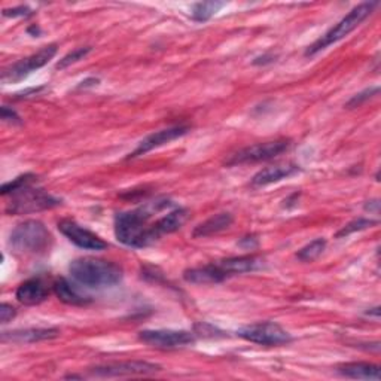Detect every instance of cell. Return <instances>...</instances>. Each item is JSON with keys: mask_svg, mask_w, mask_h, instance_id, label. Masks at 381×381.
I'll use <instances>...</instances> for the list:
<instances>
[{"mask_svg": "<svg viewBox=\"0 0 381 381\" xmlns=\"http://www.w3.org/2000/svg\"><path fill=\"white\" fill-rule=\"evenodd\" d=\"M166 205L167 203L161 204L156 201L136 210L118 213L115 216V235L118 242L133 249L148 247L155 243L160 235H158L154 224L149 225V218L154 212L161 210Z\"/></svg>", "mask_w": 381, "mask_h": 381, "instance_id": "cell-1", "label": "cell"}, {"mask_svg": "<svg viewBox=\"0 0 381 381\" xmlns=\"http://www.w3.org/2000/svg\"><path fill=\"white\" fill-rule=\"evenodd\" d=\"M69 272L76 283L91 289L112 288L124 277L119 265L97 258H77L72 261Z\"/></svg>", "mask_w": 381, "mask_h": 381, "instance_id": "cell-2", "label": "cell"}, {"mask_svg": "<svg viewBox=\"0 0 381 381\" xmlns=\"http://www.w3.org/2000/svg\"><path fill=\"white\" fill-rule=\"evenodd\" d=\"M51 232L36 219L24 220L9 235V246L18 255H43L51 249Z\"/></svg>", "mask_w": 381, "mask_h": 381, "instance_id": "cell-3", "label": "cell"}, {"mask_svg": "<svg viewBox=\"0 0 381 381\" xmlns=\"http://www.w3.org/2000/svg\"><path fill=\"white\" fill-rule=\"evenodd\" d=\"M377 6L378 2H363L356 8H353L338 24L329 28L322 38H319L313 45L307 48L306 57H313L317 53L326 50L328 46L344 39L347 35H350L355 28H358V26H360V23H363L370 17Z\"/></svg>", "mask_w": 381, "mask_h": 381, "instance_id": "cell-4", "label": "cell"}, {"mask_svg": "<svg viewBox=\"0 0 381 381\" xmlns=\"http://www.w3.org/2000/svg\"><path fill=\"white\" fill-rule=\"evenodd\" d=\"M60 204L61 201L58 198L45 193L43 189H35L33 186H28L23 190H18V193L12 194V201L8 204L6 213L27 215L54 209Z\"/></svg>", "mask_w": 381, "mask_h": 381, "instance_id": "cell-5", "label": "cell"}, {"mask_svg": "<svg viewBox=\"0 0 381 381\" xmlns=\"http://www.w3.org/2000/svg\"><path fill=\"white\" fill-rule=\"evenodd\" d=\"M57 51H58V48L55 43L43 46L42 50H39L38 53L31 54L26 58H21L20 61L14 63V65H11L8 69H5L4 75H2V81L5 84L23 81V79L27 77L30 73H33L38 69L46 66L48 63H50L55 57Z\"/></svg>", "mask_w": 381, "mask_h": 381, "instance_id": "cell-6", "label": "cell"}, {"mask_svg": "<svg viewBox=\"0 0 381 381\" xmlns=\"http://www.w3.org/2000/svg\"><path fill=\"white\" fill-rule=\"evenodd\" d=\"M237 336L253 344L267 345V347L283 345V344H289L292 341L291 333L274 322H261V323L247 325L242 329H238Z\"/></svg>", "mask_w": 381, "mask_h": 381, "instance_id": "cell-7", "label": "cell"}, {"mask_svg": "<svg viewBox=\"0 0 381 381\" xmlns=\"http://www.w3.org/2000/svg\"><path fill=\"white\" fill-rule=\"evenodd\" d=\"M289 146H291V141L284 140V139L258 143V145H252V146H247L242 151L232 154L230 160L227 161V166L253 164V163L272 160V158H276L277 155L283 154L284 151H288Z\"/></svg>", "mask_w": 381, "mask_h": 381, "instance_id": "cell-8", "label": "cell"}, {"mask_svg": "<svg viewBox=\"0 0 381 381\" xmlns=\"http://www.w3.org/2000/svg\"><path fill=\"white\" fill-rule=\"evenodd\" d=\"M161 371V367L156 363L145 360H124L110 362L104 365H97L90 370L92 377H130V375H151Z\"/></svg>", "mask_w": 381, "mask_h": 381, "instance_id": "cell-9", "label": "cell"}, {"mask_svg": "<svg viewBox=\"0 0 381 381\" xmlns=\"http://www.w3.org/2000/svg\"><path fill=\"white\" fill-rule=\"evenodd\" d=\"M139 340L155 348H178L195 343V333L174 329H146L139 332Z\"/></svg>", "mask_w": 381, "mask_h": 381, "instance_id": "cell-10", "label": "cell"}, {"mask_svg": "<svg viewBox=\"0 0 381 381\" xmlns=\"http://www.w3.org/2000/svg\"><path fill=\"white\" fill-rule=\"evenodd\" d=\"M58 230L63 235L69 238V242L76 245L77 247L85 250H103L107 247V243L100 238L97 234L79 225L77 222L72 219H63L58 222Z\"/></svg>", "mask_w": 381, "mask_h": 381, "instance_id": "cell-11", "label": "cell"}, {"mask_svg": "<svg viewBox=\"0 0 381 381\" xmlns=\"http://www.w3.org/2000/svg\"><path fill=\"white\" fill-rule=\"evenodd\" d=\"M188 132H189V127L176 125V127H170V129H164V130H160L156 133H152L139 143V146L133 151V154H130L129 158H136L140 155H145V154L151 152L152 149L160 148V146L166 145V143H170L173 140H176V139L188 134Z\"/></svg>", "mask_w": 381, "mask_h": 381, "instance_id": "cell-12", "label": "cell"}, {"mask_svg": "<svg viewBox=\"0 0 381 381\" xmlns=\"http://www.w3.org/2000/svg\"><path fill=\"white\" fill-rule=\"evenodd\" d=\"M301 171L299 166L296 164H276V166H269L265 167L262 170H259L255 176L252 178L250 185L253 188H261V186H267L272 183H277L283 179H289L295 174H298Z\"/></svg>", "mask_w": 381, "mask_h": 381, "instance_id": "cell-13", "label": "cell"}, {"mask_svg": "<svg viewBox=\"0 0 381 381\" xmlns=\"http://www.w3.org/2000/svg\"><path fill=\"white\" fill-rule=\"evenodd\" d=\"M230 276L219 264H209L197 268H188L183 272V279L193 284H216Z\"/></svg>", "mask_w": 381, "mask_h": 381, "instance_id": "cell-14", "label": "cell"}, {"mask_svg": "<svg viewBox=\"0 0 381 381\" xmlns=\"http://www.w3.org/2000/svg\"><path fill=\"white\" fill-rule=\"evenodd\" d=\"M60 336V331L55 328H28L11 332H2L4 343H38L45 340H53Z\"/></svg>", "mask_w": 381, "mask_h": 381, "instance_id": "cell-15", "label": "cell"}, {"mask_svg": "<svg viewBox=\"0 0 381 381\" xmlns=\"http://www.w3.org/2000/svg\"><path fill=\"white\" fill-rule=\"evenodd\" d=\"M50 291H48V286L41 277H33L28 279L24 283H21L17 289V299L24 306H38L48 298Z\"/></svg>", "mask_w": 381, "mask_h": 381, "instance_id": "cell-16", "label": "cell"}, {"mask_svg": "<svg viewBox=\"0 0 381 381\" xmlns=\"http://www.w3.org/2000/svg\"><path fill=\"white\" fill-rule=\"evenodd\" d=\"M337 371L347 378H355V380H374L380 381L381 380V368L378 365L368 363V362H352V363H344L340 365Z\"/></svg>", "mask_w": 381, "mask_h": 381, "instance_id": "cell-17", "label": "cell"}, {"mask_svg": "<svg viewBox=\"0 0 381 381\" xmlns=\"http://www.w3.org/2000/svg\"><path fill=\"white\" fill-rule=\"evenodd\" d=\"M53 289H54V294L57 295V298L69 306H85L91 301V298L82 295L76 289V286H73L69 280L63 279V277H60L54 281Z\"/></svg>", "mask_w": 381, "mask_h": 381, "instance_id": "cell-18", "label": "cell"}, {"mask_svg": "<svg viewBox=\"0 0 381 381\" xmlns=\"http://www.w3.org/2000/svg\"><path fill=\"white\" fill-rule=\"evenodd\" d=\"M232 222H234V218L231 213H227V212L218 213L209 218L208 220H204L198 227H195L193 235L198 238V237H210V235L219 234L222 231L228 230L232 225Z\"/></svg>", "mask_w": 381, "mask_h": 381, "instance_id": "cell-19", "label": "cell"}, {"mask_svg": "<svg viewBox=\"0 0 381 381\" xmlns=\"http://www.w3.org/2000/svg\"><path fill=\"white\" fill-rule=\"evenodd\" d=\"M219 265L224 268V272L231 277L235 274H243L255 272V269L262 267V259L258 257H235L220 261Z\"/></svg>", "mask_w": 381, "mask_h": 381, "instance_id": "cell-20", "label": "cell"}, {"mask_svg": "<svg viewBox=\"0 0 381 381\" xmlns=\"http://www.w3.org/2000/svg\"><path fill=\"white\" fill-rule=\"evenodd\" d=\"M188 219V210L186 209H174L173 212L167 213L161 219H158L154 227L158 232V235H164V234H171L174 231H178L183 227V224Z\"/></svg>", "mask_w": 381, "mask_h": 381, "instance_id": "cell-21", "label": "cell"}, {"mask_svg": "<svg viewBox=\"0 0 381 381\" xmlns=\"http://www.w3.org/2000/svg\"><path fill=\"white\" fill-rule=\"evenodd\" d=\"M325 247H326L325 238H316V240H313L296 253V258L303 262H313L322 255Z\"/></svg>", "mask_w": 381, "mask_h": 381, "instance_id": "cell-22", "label": "cell"}, {"mask_svg": "<svg viewBox=\"0 0 381 381\" xmlns=\"http://www.w3.org/2000/svg\"><path fill=\"white\" fill-rule=\"evenodd\" d=\"M36 181H38L36 174L26 173V174H21V176H18L17 179H14V181L8 182V183H5L2 186V190H0V193H2V195L15 194V193H18V190H23V189L31 186Z\"/></svg>", "mask_w": 381, "mask_h": 381, "instance_id": "cell-23", "label": "cell"}, {"mask_svg": "<svg viewBox=\"0 0 381 381\" xmlns=\"http://www.w3.org/2000/svg\"><path fill=\"white\" fill-rule=\"evenodd\" d=\"M225 4L224 2H201L197 4L193 9V18L198 23H204L210 20L213 15L220 9L224 8Z\"/></svg>", "mask_w": 381, "mask_h": 381, "instance_id": "cell-24", "label": "cell"}, {"mask_svg": "<svg viewBox=\"0 0 381 381\" xmlns=\"http://www.w3.org/2000/svg\"><path fill=\"white\" fill-rule=\"evenodd\" d=\"M378 224V220H372V219H365V218H359V219H355L352 222H348V224L345 227L341 228V231L337 232V237L341 238V237H347L356 231H362V230H367V228H372Z\"/></svg>", "mask_w": 381, "mask_h": 381, "instance_id": "cell-25", "label": "cell"}, {"mask_svg": "<svg viewBox=\"0 0 381 381\" xmlns=\"http://www.w3.org/2000/svg\"><path fill=\"white\" fill-rule=\"evenodd\" d=\"M91 53V46H81V48H76V50H73L72 53H69L68 55L63 57L58 65H57V69H66L69 68L70 65H73V63L82 60L84 57H87L88 54Z\"/></svg>", "mask_w": 381, "mask_h": 381, "instance_id": "cell-26", "label": "cell"}, {"mask_svg": "<svg viewBox=\"0 0 381 381\" xmlns=\"http://www.w3.org/2000/svg\"><path fill=\"white\" fill-rule=\"evenodd\" d=\"M378 91H380L378 87L367 88L365 91H362V92L353 95V97L350 99V102L347 103V107H350V109H352V107H358V106H360L362 103H365L367 100H370L371 97H374V95H375Z\"/></svg>", "mask_w": 381, "mask_h": 381, "instance_id": "cell-27", "label": "cell"}, {"mask_svg": "<svg viewBox=\"0 0 381 381\" xmlns=\"http://www.w3.org/2000/svg\"><path fill=\"white\" fill-rule=\"evenodd\" d=\"M33 14L28 6H17L12 9H5L4 11V17H9V18H26L30 17V15Z\"/></svg>", "mask_w": 381, "mask_h": 381, "instance_id": "cell-28", "label": "cell"}, {"mask_svg": "<svg viewBox=\"0 0 381 381\" xmlns=\"http://www.w3.org/2000/svg\"><path fill=\"white\" fill-rule=\"evenodd\" d=\"M0 115H2V119L5 122H9V124H21V118L18 117V114L15 112L14 109L8 107V106H2V110H0Z\"/></svg>", "mask_w": 381, "mask_h": 381, "instance_id": "cell-29", "label": "cell"}, {"mask_svg": "<svg viewBox=\"0 0 381 381\" xmlns=\"http://www.w3.org/2000/svg\"><path fill=\"white\" fill-rule=\"evenodd\" d=\"M15 314H17V311H15V308L11 304L4 303L2 306H0V322H2L4 325L11 322L15 317Z\"/></svg>", "mask_w": 381, "mask_h": 381, "instance_id": "cell-30", "label": "cell"}, {"mask_svg": "<svg viewBox=\"0 0 381 381\" xmlns=\"http://www.w3.org/2000/svg\"><path fill=\"white\" fill-rule=\"evenodd\" d=\"M238 245H240L243 249H257L258 247V245H259V242H258V238H257V235H247V237H243L242 238V240L240 242H238Z\"/></svg>", "mask_w": 381, "mask_h": 381, "instance_id": "cell-31", "label": "cell"}, {"mask_svg": "<svg viewBox=\"0 0 381 381\" xmlns=\"http://www.w3.org/2000/svg\"><path fill=\"white\" fill-rule=\"evenodd\" d=\"M276 55H272V54H265L262 57H258L253 60V65H268V63H273L276 61Z\"/></svg>", "mask_w": 381, "mask_h": 381, "instance_id": "cell-32", "label": "cell"}, {"mask_svg": "<svg viewBox=\"0 0 381 381\" xmlns=\"http://www.w3.org/2000/svg\"><path fill=\"white\" fill-rule=\"evenodd\" d=\"M365 210H370V212L378 213V210H380V201H378V200L368 201L367 204H365Z\"/></svg>", "mask_w": 381, "mask_h": 381, "instance_id": "cell-33", "label": "cell"}, {"mask_svg": "<svg viewBox=\"0 0 381 381\" xmlns=\"http://www.w3.org/2000/svg\"><path fill=\"white\" fill-rule=\"evenodd\" d=\"M99 84V79L97 77H90L87 79V81L81 82V85H79L77 88H87V87H94V85H97Z\"/></svg>", "mask_w": 381, "mask_h": 381, "instance_id": "cell-34", "label": "cell"}, {"mask_svg": "<svg viewBox=\"0 0 381 381\" xmlns=\"http://www.w3.org/2000/svg\"><path fill=\"white\" fill-rule=\"evenodd\" d=\"M27 31H28L30 35H35V36H38V35L41 33V28H39L38 26H31V27H28V30H27Z\"/></svg>", "mask_w": 381, "mask_h": 381, "instance_id": "cell-35", "label": "cell"}]
</instances>
